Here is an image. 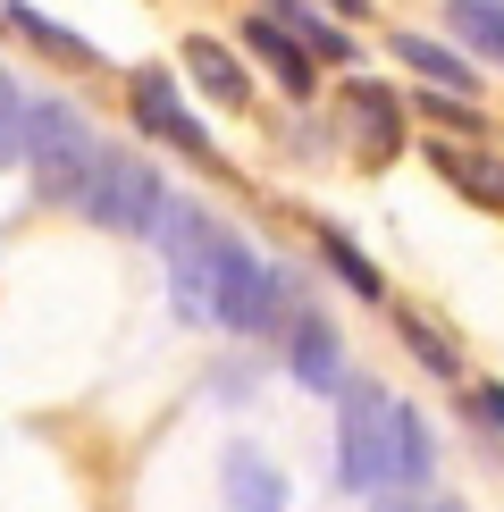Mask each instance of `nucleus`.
<instances>
[{"label":"nucleus","mask_w":504,"mask_h":512,"mask_svg":"<svg viewBox=\"0 0 504 512\" xmlns=\"http://www.w3.org/2000/svg\"><path fill=\"white\" fill-rule=\"evenodd\" d=\"M454 34L479 42L488 59H504V9H496V0H454Z\"/></svg>","instance_id":"nucleus-16"},{"label":"nucleus","mask_w":504,"mask_h":512,"mask_svg":"<svg viewBox=\"0 0 504 512\" xmlns=\"http://www.w3.org/2000/svg\"><path fill=\"white\" fill-rule=\"evenodd\" d=\"M185 76H194L202 93L219 101V110H244V101H252V84H244V68H236V51H219L210 34L185 42Z\"/></svg>","instance_id":"nucleus-10"},{"label":"nucleus","mask_w":504,"mask_h":512,"mask_svg":"<svg viewBox=\"0 0 504 512\" xmlns=\"http://www.w3.org/2000/svg\"><path fill=\"white\" fill-rule=\"evenodd\" d=\"M26 160H34V177H42L51 202H76L84 177H93V160H101V143L68 101H26Z\"/></svg>","instance_id":"nucleus-1"},{"label":"nucleus","mask_w":504,"mask_h":512,"mask_svg":"<svg viewBox=\"0 0 504 512\" xmlns=\"http://www.w3.org/2000/svg\"><path fill=\"white\" fill-rule=\"evenodd\" d=\"M395 412L387 387H345V412H336V471L345 487H387L395 479Z\"/></svg>","instance_id":"nucleus-3"},{"label":"nucleus","mask_w":504,"mask_h":512,"mask_svg":"<svg viewBox=\"0 0 504 512\" xmlns=\"http://www.w3.org/2000/svg\"><path fill=\"white\" fill-rule=\"evenodd\" d=\"M269 17H278V26H286L294 42H303L311 59H328V68H345V59H353V42L336 34V26H328L320 9H303V0H269Z\"/></svg>","instance_id":"nucleus-13"},{"label":"nucleus","mask_w":504,"mask_h":512,"mask_svg":"<svg viewBox=\"0 0 504 512\" xmlns=\"http://www.w3.org/2000/svg\"><path fill=\"white\" fill-rule=\"evenodd\" d=\"M429 471H437V445H429V420L412 412H395V479H387V496H412V487H429Z\"/></svg>","instance_id":"nucleus-11"},{"label":"nucleus","mask_w":504,"mask_h":512,"mask_svg":"<svg viewBox=\"0 0 504 512\" xmlns=\"http://www.w3.org/2000/svg\"><path fill=\"white\" fill-rule=\"evenodd\" d=\"M395 59H404V68H420L429 84H454L462 101L479 93V76H471V59H454L446 42H420V34H395Z\"/></svg>","instance_id":"nucleus-14"},{"label":"nucleus","mask_w":504,"mask_h":512,"mask_svg":"<svg viewBox=\"0 0 504 512\" xmlns=\"http://www.w3.org/2000/svg\"><path fill=\"white\" fill-rule=\"evenodd\" d=\"M219 496H227V512H286V479H278V462H269V454L227 445V462H219Z\"/></svg>","instance_id":"nucleus-7"},{"label":"nucleus","mask_w":504,"mask_h":512,"mask_svg":"<svg viewBox=\"0 0 504 512\" xmlns=\"http://www.w3.org/2000/svg\"><path fill=\"white\" fill-rule=\"evenodd\" d=\"M219 328H236V336L278 328V277L252 261L236 236H227V252H219Z\"/></svg>","instance_id":"nucleus-4"},{"label":"nucleus","mask_w":504,"mask_h":512,"mask_svg":"<svg viewBox=\"0 0 504 512\" xmlns=\"http://www.w3.org/2000/svg\"><path fill=\"white\" fill-rule=\"evenodd\" d=\"M76 210H84L93 227H118V236H143V227H160L168 194H160V177H152V168H143L135 152H110V143H101V160H93V177H84Z\"/></svg>","instance_id":"nucleus-2"},{"label":"nucleus","mask_w":504,"mask_h":512,"mask_svg":"<svg viewBox=\"0 0 504 512\" xmlns=\"http://www.w3.org/2000/svg\"><path fill=\"white\" fill-rule=\"evenodd\" d=\"M378 512H420V504H404V496H387V504H378Z\"/></svg>","instance_id":"nucleus-20"},{"label":"nucleus","mask_w":504,"mask_h":512,"mask_svg":"<svg viewBox=\"0 0 504 512\" xmlns=\"http://www.w3.org/2000/svg\"><path fill=\"white\" fill-rule=\"evenodd\" d=\"M437 177L454 185V194H471L479 210H504V160L496 152H479V143H437Z\"/></svg>","instance_id":"nucleus-8"},{"label":"nucleus","mask_w":504,"mask_h":512,"mask_svg":"<svg viewBox=\"0 0 504 512\" xmlns=\"http://www.w3.org/2000/svg\"><path fill=\"white\" fill-rule=\"evenodd\" d=\"M336 9H345V17H362V9H370V0H336Z\"/></svg>","instance_id":"nucleus-21"},{"label":"nucleus","mask_w":504,"mask_h":512,"mask_svg":"<svg viewBox=\"0 0 504 512\" xmlns=\"http://www.w3.org/2000/svg\"><path fill=\"white\" fill-rule=\"evenodd\" d=\"M294 378L303 387H336L345 378V345H336L328 319H294Z\"/></svg>","instance_id":"nucleus-12"},{"label":"nucleus","mask_w":504,"mask_h":512,"mask_svg":"<svg viewBox=\"0 0 504 512\" xmlns=\"http://www.w3.org/2000/svg\"><path fill=\"white\" fill-rule=\"evenodd\" d=\"M471 412H479V420H488V429L504 437V387H471Z\"/></svg>","instance_id":"nucleus-19"},{"label":"nucleus","mask_w":504,"mask_h":512,"mask_svg":"<svg viewBox=\"0 0 504 512\" xmlns=\"http://www.w3.org/2000/svg\"><path fill=\"white\" fill-rule=\"evenodd\" d=\"M336 110H345V135H353V152H362V160H395V143H404V110H395L387 84H362V76H353Z\"/></svg>","instance_id":"nucleus-5"},{"label":"nucleus","mask_w":504,"mask_h":512,"mask_svg":"<svg viewBox=\"0 0 504 512\" xmlns=\"http://www.w3.org/2000/svg\"><path fill=\"white\" fill-rule=\"evenodd\" d=\"M244 42H252V59H269V76H278L294 101H303L311 84H320V68H311V51H303V42H294V34L278 26V17H244Z\"/></svg>","instance_id":"nucleus-9"},{"label":"nucleus","mask_w":504,"mask_h":512,"mask_svg":"<svg viewBox=\"0 0 504 512\" xmlns=\"http://www.w3.org/2000/svg\"><path fill=\"white\" fill-rule=\"evenodd\" d=\"M395 328H404V345H412L420 361H429V370H437V378H454V345H446V336H437V328H429V319H412V311H404V319H395Z\"/></svg>","instance_id":"nucleus-17"},{"label":"nucleus","mask_w":504,"mask_h":512,"mask_svg":"<svg viewBox=\"0 0 504 512\" xmlns=\"http://www.w3.org/2000/svg\"><path fill=\"white\" fill-rule=\"evenodd\" d=\"M320 252H328V269L345 277V286L362 294V303H387V277H378V269H370V261H362V252H353L345 236H320Z\"/></svg>","instance_id":"nucleus-15"},{"label":"nucleus","mask_w":504,"mask_h":512,"mask_svg":"<svg viewBox=\"0 0 504 512\" xmlns=\"http://www.w3.org/2000/svg\"><path fill=\"white\" fill-rule=\"evenodd\" d=\"M429 512H462V504H429Z\"/></svg>","instance_id":"nucleus-22"},{"label":"nucleus","mask_w":504,"mask_h":512,"mask_svg":"<svg viewBox=\"0 0 504 512\" xmlns=\"http://www.w3.org/2000/svg\"><path fill=\"white\" fill-rule=\"evenodd\" d=\"M135 118L152 126L160 143H177V152H194V160H210V135H202V118L185 110L177 93H168V76H160V68H143V76H135Z\"/></svg>","instance_id":"nucleus-6"},{"label":"nucleus","mask_w":504,"mask_h":512,"mask_svg":"<svg viewBox=\"0 0 504 512\" xmlns=\"http://www.w3.org/2000/svg\"><path fill=\"white\" fill-rule=\"evenodd\" d=\"M9 17H17V34H34V42H42V51H59V59H93L68 26H51V17H34V9H9Z\"/></svg>","instance_id":"nucleus-18"}]
</instances>
